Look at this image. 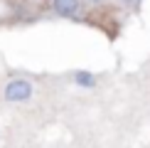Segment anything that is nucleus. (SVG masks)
I'll return each mask as SVG.
<instances>
[{"mask_svg":"<svg viewBox=\"0 0 150 148\" xmlns=\"http://www.w3.org/2000/svg\"><path fill=\"white\" fill-rule=\"evenodd\" d=\"M32 96V84L25 82V79H15L5 86V99L8 101H27Z\"/></svg>","mask_w":150,"mask_h":148,"instance_id":"1","label":"nucleus"},{"mask_svg":"<svg viewBox=\"0 0 150 148\" xmlns=\"http://www.w3.org/2000/svg\"><path fill=\"white\" fill-rule=\"evenodd\" d=\"M52 8H54V12L62 15V17H71L74 12L79 10V0H54Z\"/></svg>","mask_w":150,"mask_h":148,"instance_id":"2","label":"nucleus"},{"mask_svg":"<svg viewBox=\"0 0 150 148\" xmlns=\"http://www.w3.org/2000/svg\"><path fill=\"white\" fill-rule=\"evenodd\" d=\"M76 82L84 84V86H91V84H93V77H91L89 72H79V74H76Z\"/></svg>","mask_w":150,"mask_h":148,"instance_id":"3","label":"nucleus"}]
</instances>
